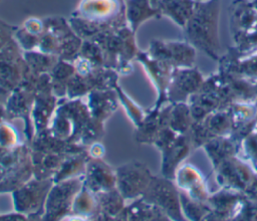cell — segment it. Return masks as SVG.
Segmentation results:
<instances>
[{
	"instance_id": "6da1fadb",
	"label": "cell",
	"mask_w": 257,
	"mask_h": 221,
	"mask_svg": "<svg viewBox=\"0 0 257 221\" xmlns=\"http://www.w3.org/2000/svg\"><path fill=\"white\" fill-rule=\"evenodd\" d=\"M219 1L210 0L195 5L192 16L186 23L190 41L213 58H218Z\"/></svg>"
},
{
	"instance_id": "7a4b0ae2",
	"label": "cell",
	"mask_w": 257,
	"mask_h": 221,
	"mask_svg": "<svg viewBox=\"0 0 257 221\" xmlns=\"http://www.w3.org/2000/svg\"><path fill=\"white\" fill-rule=\"evenodd\" d=\"M215 168L217 180L224 188L248 195L257 189V174L235 156L224 160Z\"/></svg>"
},
{
	"instance_id": "3957f363",
	"label": "cell",
	"mask_w": 257,
	"mask_h": 221,
	"mask_svg": "<svg viewBox=\"0 0 257 221\" xmlns=\"http://www.w3.org/2000/svg\"><path fill=\"white\" fill-rule=\"evenodd\" d=\"M143 198L159 207L168 218L183 220L184 214L181 207L180 194L176 186L167 177H152Z\"/></svg>"
},
{
	"instance_id": "277c9868",
	"label": "cell",
	"mask_w": 257,
	"mask_h": 221,
	"mask_svg": "<svg viewBox=\"0 0 257 221\" xmlns=\"http://www.w3.org/2000/svg\"><path fill=\"white\" fill-rule=\"evenodd\" d=\"M115 176L118 190L123 198L143 195L153 177L141 163H130L118 168Z\"/></svg>"
},
{
	"instance_id": "5b68a950",
	"label": "cell",
	"mask_w": 257,
	"mask_h": 221,
	"mask_svg": "<svg viewBox=\"0 0 257 221\" xmlns=\"http://www.w3.org/2000/svg\"><path fill=\"white\" fill-rule=\"evenodd\" d=\"M202 74L192 67H182L172 74L166 98L172 102H184L203 85Z\"/></svg>"
},
{
	"instance_id": "8992f818",
	"label": "cell",
	"mask_w": 257,
	"mask_h": 221,
	"mask_svg": "<svg viewBox=\"0 0 257 221\" xmlns=\"http://www.w3.org/2000/svg\"><path fill=\"white\" fill-rule=\"evenodd\" d=\"M174 178L178 187L189 198L198 202L207 203L210 195L205 180L198 169L190 164H184L177 169Z\"/></svg>"
},
{
	"instance_id": "52a82bcc",
	"label": "cell",
	"mask_w": 257,
	"mask_h": 221,
	"mask_svg": "<svg viewBox=\"0 0 257 221\" xmlns=\"http://www.w3.org/2000/svg\"><path fill=\"white\" fill-rule=\"evenodd\" d=\"M192 146L190 135H178L175 140L169 144L163 151V174L165 177L172 179L175 177L176 171L181 162L189 154Z\"/></svg>"
},
{
	"instance_id": "ba28073f",
	"label": "cell",
	"mask_w": 257,
	"mask_h": 221,
	"mask_svg": "<svg viewBox=\"0 0 257 221\" xmlns=\"http://www.w3.org/2000/svg\"><path fill=\"white\" fill-rule=\"evenodd\" d=\"M80 182L78 180H69L59 184L51 191L47 201V217L59 216L64 213V210L68 208L71 198L75 192L80 188Z\"/></svg>"
},
{
	"instance_id": "9c48e42d",
	"label": "cell",
	"mask_w": 257,
	"mask_h": 221,
	"mask_svg": "<svg viewBox=\"0 0 257 221\" xmlns=\"http://www.w3.org/2000/svg\"><path fill=\"white\" fill-rule=\"evenodd\" d=\"M160 60L174 63L180 67H192L196 53L192 46L183 42H173L162 46Z\"/></svg>"
},
{
	"instance_id": "30bf717a",
	"label": "cell",
	"mask_w": 257,
	"mask_h": 221,
	"mask_svg": "<svg viewBox=\"0 0 257 221\" xmlns=\"http://www.w3.org/2000/svg\"><path fill=\"white\" fill-rule=\"evenodd\" d=\"M241 203V199L237 194L230 191H223L214 196H209L207 204L211 213L215 218H228L233 216V212Z\"/></svg>"
},
{
	"instance_id": "8fae6325",
	"label": "cell",
	"mask_w": 257,
	"mask_h": 221,
	"mask_svg": "<svg viewBox=\"0 0 257 221\" xmlns=\"http://www.w3.org/2000/svg\"><path fill=\"white\" fill-rule=\"evenodd\" d=\"M194 124V119L190 106L185 102H174L169 107L168 126L178 135L187 134L190 132Z\"/></svg>"
},
{
	"instance_id": "7c38bea8",
	"label": "cell",
	"mask_w": 257,
	"mask_h": 221,
	"mask_svg": "<svg viewBox=\"0 0 257 221\" xmlns=\"http://www.w3.org/2000/svg\"><path fill=\"white\" fill-rule=\"evenodd\" d=\"M204 148L215 167L224 160L235 156L236 153L234 142L225 138V136L216 137L209 140L204 144Z\"/></svg>"
},
{
	"instance_id": "4fadbf2b",
	"label": "cell",
	"mask_w": 257,
	"mask_h": 221,
	"mask_svg": "<svg viewBox=\"0 0 257 221\" xmlns=\"http://www.w3.org/2000/svg\"><path fill=\"white\" fill-rule=\"evenodd\" d=\"M116 182V176L112 177L109 169L102 165V163H96L91 165L87 176V186L90 190H110L113 183Z\"/></svg>"
},
{
	"instance_id": "5bb4252c",
	"label": "cell",
	"mask_w": 257,
	"mask_h": 221,
	"mask_svg": "<svg viewBox=\"0 0 257 221\" xmlns=\"http://www.w3.org/2000/svg\"><path fill=\"white\" fill-rule=\"evenodd\" d=\"M195 3L192 0H165L164 11L180 25H186L193 14Z\"/></svg>"
},
{
	"instance_id": "9a60e30c",
	"label": "cell",
	"mask_w": 257,
	"mask_h": 221,
	"mask_svg": "<svg viewBox=\"0 0 257 221\" xmlns=\"http://www.w3.org/2000/svg\"><path fill=\"white\" fill-rule=\"evenodd\" d=\"M244 152L250 161L257 163V132H251L243 139L242 143Z\"/></svg>"
},
{
	"instance_id": "2e32d148",
	"label": "cell",
	"mask_w": 257,
	"mask_h": 221,
	"mask_svg": "<svg viewBox=\"0 0 257 221\" xmlns=\"http://www.w3.org/2000/svg\"><path fill=\"white\" fill-rule=\"evenodd\" d=\"M107 195H108V192H107ZM108 199H109V203H121V202H119L118 201V199H120V195H118L116 192H113L110 196H108ZM107 203H108V200H107V198L105 197L104 198V200L102 201V206L104 207V209L106 210V211H108L109 213H111L110 211L113 209L114 211H118V206H116V205H113V204H109V206L107 205ZM107 212V213H108Z\"/></svg>"
},
{
	"instance_id": "e0dca14e",
	"label": "cell",
	"mask_w": 257,
	"mask_h": 221,
	"mask_svg": "<svg viewBox=\"0 0 257 221\" xmlns=\"http://www.w3.org/2000/svg\"><path fill=\"white\" fill-rule=\"evenodd\" d=\"M255 127L257 129V111H256V119H255Z\"/></svg>"
},
{
	"instance_id": "ac0fdd59",
	"label": "cell",
	"mask_w": 257,
	"mask_h": 221,
	"mask_svg": "<svg viewBox=\"0 0 257 221\" xmlns=\"http://www.w3.org/2000/svg\"><path fill=\"white\" fill-rule=\"evenodd\" d=\"M253 4H254V6H255V7H256V9H257V0H255Z\"/></svg>"
},
{
	"instance_id": "d6986e66",
	"label": "cell",
	"mask_w": 257,
	"mask_h": 221,
	"mask_svg": "<svg viewBox=\"0 0 257 221\" xmlns=\"http://www.w3.org/2000/svg\"><path fill=\"white\" fill-rule=\"evenodd\" d=\"M256 171H257V163H256Z\"/></svg>"
}]
</instances>
